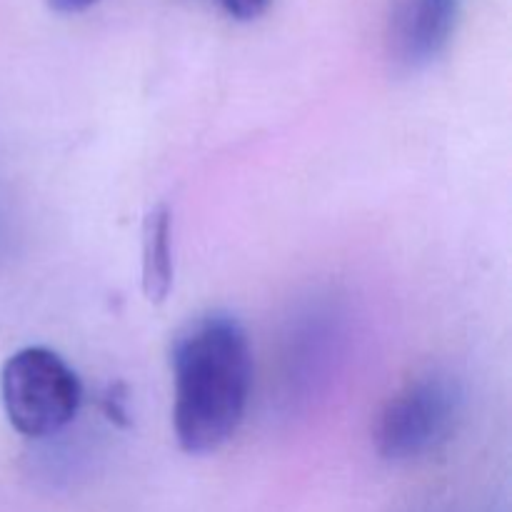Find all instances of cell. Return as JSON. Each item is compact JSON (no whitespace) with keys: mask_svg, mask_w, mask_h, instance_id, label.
<instances>
[{"mask_svg":"<svg viewBox=\"0 0 512 512\" xmlns=\"http://www.w3.org/2000/svg\"><path fill=\"white\" fill-rule=\"evenodd\" d=\"M100 0H48V8L55 10L60 15H75V13H83V10L93 8L98 5Z\"/></svg>","mask_w":512,"mask_h":512,"instance_id":"52a82bcc","label":"cell"},{"mask_svg":"<svg viewBox=\"0 0 512 512\" xmlns=\"http://www.w3.org/2000/svg\"><path fill=\"white\" fill-rule=\"evenodd\" d=\"M463 0H390L385 43L395 68H428L440 58L458 28Z\"/></svg>","mask_w":512,"mask_h":512,"instance_id":"277c9868","label":"cell"},{"mask_svg":"<svg viewBox=\"0 0 512 512\" xmlns=\"http://www.w3.org/2000/svg\"><path fill=\"white\" fill-rule=\"evenodd\" d=\"M173 425L180 448L208 455L228 443L248 410L253 353L235 315L210 310L190 320L173 340Z\"/></svg>","mask_w":512,"mask_h":512,"instance_id":"6da1fadb","label":"cell"},{"mask_svg":"<svg viewBox=\"0 0 512 512\" xmlns=\"http://www.w3.org/2000/svg\"><path fill=\"white\" fill-rule=\"evenodd\" d=\"M75 370L48 348H23L0 370V398L10 425L25 438H50L73 423L80 408Z\"/></svg>","mask_w":512,"mask_h":512,"instance_id":"3957f363","label":"cell"},{"mask_svg":"<svg viewBox=\"0 0 512 512\" xmlns=\"http://www.w3.org/2000/svg\"><path fill=\"white\" fill-rule=\"evenodd\" d=\"M465 393L455 375L433 370L398 390L380 413L375 445L385 460L408 463L448 443L463 415Z\"/></svg>","mask_w":512,"mask_h":512,"instance_id":"7a4b0ae2","label":"cell"},{"mask_svg":"<svg viewBox=\"0 0 512 512\" xmlns=\"http://www.w3.org/2000/svg\"><path fill=\"white\" fill-rule=\"evenodd\" d=\"M225 13L235 20H255L268 10L273 0H218Z\"/></svg>","mask_w":512,"mask_h":512,"instance_id":"8992f818","label":"cell"},{"mask_svg":"<svg viewBox=\"0 0 512 512\" xmlns=\"http://www.w3.org/2000/svg\"><path fill=\"white\" fill-rule=\"evenodd\" d=\"M173 285V248H170V210L158 205L143 228V290L148 300L163 303Z\"/></svg>","mask_w":512,"mask_h":512,"instance_id":"5b68a950","label":"cell"}]
</instances>
